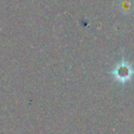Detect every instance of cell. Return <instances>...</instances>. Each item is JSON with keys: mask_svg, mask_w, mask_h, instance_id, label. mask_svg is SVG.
I'll list each match as a JSON object with an SVG mask.
<instances>
[{"mask_svg": "<svg viewBox=\"0 0 134 134\" xmlns=\"http://www.w3.org/2000/svg\"><path fill=\"white\" fill-rule=\"evenodd\" d=\"M114 73L115 76L118 77H129L132 74V68L127 64V62H119L118 66L115 67Z\"/></svg>", "mask_w": 134, "mask_h": 134, "instance_id": "1", "label": "cell"}]
</instances>
